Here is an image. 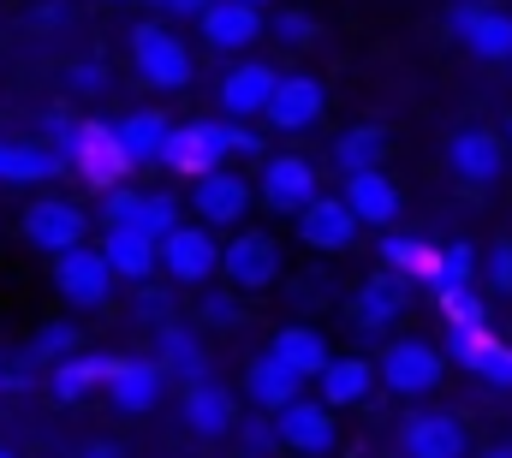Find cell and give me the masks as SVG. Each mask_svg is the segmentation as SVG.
Returning a JSON list of instances; mask_svg holds the SVG:
<instances>
[{"label":"cell","mask_w":512,"mask_h":458,"mask_svg":"<svg viewBox=\"0 0 512 458\" xmlns=\"http://www.w3.org/2000/svg\"><path fill=\"white\" fill-rule=\"evenodd\" d=\"M48 137H54L48 149H60V155L78 167V179L96 185V191H120L131 173H137V161L126 155L120 131L102 125V119H66L54 108V114H48Z\"/></svg>","instance_id":"cell-1"},{"label":"cell","mask_w":512,"mask_h":458,"mask_svg":"<svg viewBox=\"0 0 512 458\" xmlns=\"http://www.w3.org/2000/svg\"><path fill=\"white\" fill-rule=\"evenodd\" d=\"M227 155H233V125L227 119H185V125H173V137L161 149V167L197 185V179L221 173Z\"/></svg>","instance_id":"cell-2"},{"label":"cell","mask_w":512,"mask_h":458,"mask_svg":"<svg viewBox=\"0 0 512 458\" xmlns=\"http://www.w3.org/2000/svg\"><path fill=\"white\" fill-rule=\"evenodd\" d=\"M131 66H137V78L143 84H155V90H185L191 84V48L161 24V18H143V24H131Z\"/></svg>","instance_id":"cell-3"},{"label":"cell","mask_w":512,"mask_h":458,"mask_svg":"<svg viewBox=\"0 0 512 458\" xmlns=\"http://www.w3.org/2000/svg\"><path fill=\"white\" fill-rule=\"evenodd\" d=\"M376 369H382L387 393H399V399H423V393L441 387V375H447V351H435L429 340H393V345H382Z\"/></svg>","instance_id":"cell-4"},{"label":"cell","mask_w":512,"mask_h":458,"mask_svg":"<svg viewBox=\"0 0 512 458\" xmlns=\"http://www.w3.org/2000/svg\"><path fill=\"white\" fill-rule=\"evenodd\" d=\"M114 280L120 274H114V262H108L102 244H78V250L54 256V292L66 304H78V310H102L108 292H114Z\"/></svg>","instance_id":"cell-5"},{"label":"cell","mask_w":512,"mask_h":458,"mask_svg":"<svg viewBox=\"0 0 512 458\" xmlns=\"http://www.w3.org/2000/svg\"><path fill=\"white\" fill-rule=\"evenodd\" d=\"M221 256H227V244L215 238V227H179L173 238H161V274L167 280H179V286H209L215 274H221Z\"/></svg>","instance_id":"cell-6"},{"label":"cell","mask_w":512,"mask_h":458,"mask_svg":"<svg viewBox=\"0 0 512 458\" xmlns=\"http://www.w3.org/2000/svg\"><path fill=\"white\" fill-rule=\"evenodd\" d=\"M447 30L477 54V60H512V12L495 0H459L447 12Z\"/></svg>","instance_id":"cell-7"},{"label":"cell","mask_w":512,"mask_h":458,"mask_svg":"<svg viewBox=\"0 0 512 458\" xmlns=\"http://www.w3.org/2000/svg\"><path fill=\"white\" fill-rule=\"evenodd\" d=\"M221 280L233 292H268L280 280V244L268 232H233V244L221 256Z\"/></svg>","instance_id":"cell-8"},{"label":"cell","mask_w":512,"mask_h":458,"mask_svg":"<svg viewBox=\"0 0 512 458\" xmlns=\"http://www.w3.org/2000/svg\"><path fill=\"white\" fill-rule=\"evenodd\" d=\"M24 238L36 250H48V256H66V250H78L90 238V215L78 203H66V197H42V203L24 209Z\"/></svg>","instance_id":"cell-9"},{"label":"cell","mask_w":512,"mask_h":458,"mask_svg":"<svg viewBox=\"0 0 512 458\" xmlns=\"http://www.w3.org/2000/svg\"><path fill=\"white\" fill-rule=\"evenodd\" d=\"M256 191H262V203H268L274 215H292V221L322 197V191H316V167H310L304 155H268Z\"/></svg>","instance_id":"cell-10"},{"label":"cell","mask_w":512,"mask_h":458,"mask_svg":"<svg viewBox=\"0 0 512 458\" xmlns=\"http://www.w3.org/2000/svg\"><path fill=\"white\" fill-rule=\"evenodd\" d=\"M399 453L405 458H471V435L453 411H411L399 429Z\"/></svg>","instance_id":"cell-11"},{"label":"cell","mask_w":512,"mask_h":458,"mask_svg":"<svg viewBox=\"0 0 512 458\" xmlns=\"http://www.w3.org/2000/svg\"><path fill=\"white\" fill-rule=\"evenodd\" d=\"M191 215L203 221V227H239L245 215H251V179L245 173H233V167H221V173H209V179H197L191 185Z\"/></svg>","instance_id":"cell-12"},{"label":"cell","mask_w":512,"mask_h":458,"mask_svg":"<svg viewBox=\"0 0 512 458\" xmlns=\"http://www.w3.org/2000/svg\"><path fill=\"white\" fill-rule=\"evenodd\" d=\"M274 423H280V447H286V453L328 458L340 447V423H334V411H328L322 399H298V405H286Z\"/></svg>","instance_id":"cell-13"},{"label":"cell","mask_w":512,"mask_h":458,"mask_svg":"<svg viewBox=\"0 0 512 458\" xmlns=\"http://www.w3.org/2000/svg\"><path fill=\"white\" fill-rule=\"evenodd\" d=\"M322 114H328V90H322V78H310V72H286L262 119H268L274 131H286V137H298V131L322 125Z\"/></svg>","instance_id":"cell-14"},{"label":"cell","mask_w":512,"mask_h":458,"mask_svg":"<svg viewBox=\"0 0 512 458\" xmlns=\"http://www.w3.org/2000/svg\"><path fill=\"white\" fill-rule=\"evenodd\" d=\"M358 232H364V221L352 215V203H346V197H316V203L298 215V238H304L310 250H322V256L352 250V244H358Z\"/></svg>","instance_id":"cell-15"},{"label":"cell","mask_w":512,"mask_h":458,"mask_svg":"<svg viewBox=\"0 0 512 458\" xmlns=\"http://www.w3.org/2000/svg\"><path fill=\"white\" fill-rule=\"evenodd\" d=\"M280 78H286V72H274L268 60H239V66L221 78V114H227V119L268 114V102H274Z\"/></svg>","instance_id":"cell-16"},{"label":"cell","mask_w":512,"mask_h":458,"mask_svg":"<svg viewBox=\"0 0 512 458\" xmlns=\"http://www.w3.org/2000/svg\"><path fill=\"white\" fill-rule=\"evenodd\" d=\"M405 286H411V280H405V274H393V268L370 274V280L352 292V310H346V316H352L364 334H387V328L405 316V304H411V298H405Z\"/></svg>","instance_id":"cell-17"},{"label":"cell","mask_w":512,"mask_h":458,"mask_svg":"<svg viewBox=\"0 0 512 458\" xmlns=\"http://www.w3.org/2000/svg\"><path fill=\"white\" fill-rule=\"evenodd\" d=\"M447 167L465 179V185H495L501 173H507V143L495 137V131H483V125H471V131H459L453 143H447Z\"/></svg>","instance_id":"cell-18"},{"label":"cell","mask_w":512,"mask_h":458,"mask_svg":"<svg viewBox=\"0 0 512 458\" xmlns=\"http://www.w3.org/2000/svg\"><path fill=\"white\" fill-rule=\"evenodd\" d=\"M167 381H173V375L161 369V357H120V369H114V381H108V399H114V411L143 417V411L161 405V387H167Z\"/></svg>","instance_id":"cell-19"},{"label":"cell","mask_w":512,"mask_h":458,"mask_svg":"<svg viewBox=\"0 0 512 458\" xmlns=\"http://www.w3.org/2000/svg\"><path fill=\"white\" fill-rule=\"evenodd\" d=\"M197 30H203L209 48L239 54V48H251L256 36L268 30V18H262V6H245V0H215V6L197 18Z\"/></svg>","instance_id":"cell-20"},{"label":"cell","mask_w":512,"mask_h":458,"mask_svg":"<svg viewBox=\"0 0 512 458\" xmlns=\"http://www.w3.org/2000/svg\"><path fill=\"white\" fill-rule=\"evenodd\" d=\"M179 417H185V429L203 435V441H221V435L239 429V405H233V393H227L221 381H197V387H185Z\"/></svg>","instance_id":"cell-21"},{"label":"cell","mask_w":512,"mask_h":458,"mask_svg":"<svg viewBox=\"0 0 512 458\" xmlns=\"http://www.w3.org/2000/svg\"><path fill=\"white\" fill-rule=\"evenodd\" d=\"M155 357H161V369H167L173 381H185V387L209 381V351H203V334H197V328H185V322H161V328H155Z\"/></svg>","instance_id":"cell-22"},{"label":"cell","mask_w":512,"mask_h":458,"mask_svg":"<svg viewBox=\"0 0 512 458\" xmlns=\"http://www.w3.org/2000/svg\"><path fill=\"white\" fill-rule=\"evenodd\" d=\"M245 393H251L256 411H286V405H298L304 399V375L298 369H286L274 351H262V357H251V369H245Z\"/></svg>","instance_id":"cell-23"},{"label":"cell","mask_w":512,"mask_h":458,"mask_svg":"<svg viewBox=\"0 0 512 458\" xmlns=\"http://www.w3.org/2000/svg\"><path fill=\"white\" fill-rule=\"evenodd\" d=\"M114 369H120V357H108V351H78L72 363L48 369V387H54V399H60V405H78V399H90L96 387H108V381H114Z\"/></svg>","instance_id":"cell-24"},{"label":"cell","mask_w":512,"mask_h":458,"mask_svg":"<svg viewBox=\"0 0 512 458\" xmlns=\"http://www.w3.org/2000/svg\"><path fill=\"white\" fill-rule=\"evenodd\" d=\"M376 381H382L376 357H334L316 387H322V405H328V411H346V405H364Z\"/></svg>","instance_id":"cell-25"},{"label":"cell","mask_w":512,"mask_h":458,"mask_svg":"<svg viewBox=\"0 0 512 458\" xmlns=\"http://www.w3.org/2000/svg\"><path fill=\"white\" fill-rule=\"evenodd\" d=\"M340 197L352 203V215H358L364 227L393 232V221H399V185H393L387 173H352Z\"/></svg>","instance_id":"cell-26"},{"label":"cell","mask_w":512,"mask_h":458,"mask_svg":"<svg viewBox=\"0 0 512 458\" xmlns=\"http://www.w3.org/2000/svg\"><path fill=\"white\" fill-rule=\"evenodd\" d=\"M387 149H393V137H387V125H346L340 137H334V167L352 179V173H382Z\"/></svg>","instance_id":"cell-27"},{"label":"cell","mask_w":512,"mask_h":458,"mask_svg":"<svg viewBox=\"0 0 512 458\" xmlns=\"http://www.w3.org/2000/svg\"><path fill=\"white\" fill-rule=\"evenodd\" d=\"M268 351L286 363V369H298L304 381H322V369L334 363V351H328V340L316 334V328H304V322H292V328H280L274 340H268Z\"/></svg>","instance_id":"cell-28"},{"label":"cell","mask_w":512,"mask_h":458,"mask_svg":"<svg viewBox=\"0 0 512 458\" xmlns=\"http://www.w3.org/2000/svg\"><path fill=\"white\" fill-rule=\"evenodd\" d=\"M114 131H120V143H126V155L137 167H155L161 149H167V137H173V125H167L161 108H131L126 119H114Z\"/></svg>","instance_id":"cell-29"},{"label":"cell","mask_w":512,"mask_h":458,"mask_svg":"<svg viewBox=\"0 0 512 458\" xmlns=\"http://www.w3.org/2000/svg\"><path fill=\"white\" fill-rule=\"evenodd\" d=\"M60 167H66V155L48 143H0V185H42Z\"/></svg>","instance_id":"cell-30"},{"label":"cell","mask_w":512,"mask_h":458,"mask_svg":"<svg viewBox=\"0 0 512 458\" xmlns=\"http://www.w3.org/2000/svg\"><path fill=\"white\" fill-rule=\"evenodd\" d=\"M102 250H108L114 274L131 280V286H149V274L161 268V244H155L149 232H108V238H102Z\"/></svg>","instance_id":"cell-31"},{"label":"cell","mask_w":512,"mask_h":458,"mask_svg":"<svg viewBox=\"0 0 512 458\" xmlns=\"http://www.w3.org/2000/svg\"><path fill=\"white\" fill-rule=\"evenodd\" d=\"M382 262L393 274H405V280L441 286V250L423 244V238H411V232H382Z\"/></svg>","instance_id":"cell-32"},{"label":"cell","mask_w":512,"mask_h":458,"mask_svg":"<svg viewBox=\"0 0 512 458\" xmlns=\"http://www.w3.org/2000/svg\"><path fill=\"white\" fill-rule=\"evenodd\" d=\"M84 351V334L72 328V322H48V328H36V340L24 345V363L30 369H60V363H72Z\"/></svg>","instance_id":"cell-33"},{"label":"cell","mask_w":512,"mask_h":458,"mask_svg":"<svg viewBox=\"0 0 512 458\" xmlns=\"http://www.w3.org/2000/svg\"><path fill=\"white\" fill-rule=\"evenodd\" d=\"M143 209H149V197H143V191H131V185L102 191V227H108V232H143Z\"/></svg>","instance_id":"cell-34"},{"label":"cell","mask_w":512,"mask_h":458,"mask_svg":"<svg viewBox=\"0 0 512 458\" xmlns=\"http://www.w3.org/2000/svg\"><path fill=\"white\" fill-rule=\"evenodd\" d=\"M233 435H239V441H245V453H256V458H274V453H286V447H280V423H274V411H245V417H239V429H233Z\"/></svg>","instance_id":"cell-35"},{"label":"cell","mask_w":512,"mask_h":458,"mask_svg":"<svg viewBox=\"0 0 512 458\" xmlns=\"http://www.w3.org/2000/svg\"><path fill=\"white\" fill-rule=\"evenodd\" d=\"M435 304H441L447 328H483V292L477 286H441Z\"/></svg>","instance_id":"cell-36"},{"label":"cell","mask_w":512,"mask_h":458,"mask_svg":"<svg viewBox=\"0 0 512 458\" xmlns=\"http://www.w3.org/2000/svg\"><path fill=\"white\" fill-rule=\"evenodd\" d=\"M495 334H489V328H453V334H447V357H453V363H465V369H471V375H477V369H483V363H489V351H495Z\"/></svg>","instance_id":"cell-37"},{"label":"cell","mask_w":512,"mask_h":458,"mask_svg":"<svg viewBox=\"0 0 512 458\" xmlns=\"http://www.w3.org/2000/svg\"><path fill=\"white\" fill-rule=\"evenodd\" d=\"M268 30H274V42H286V48H310V42L322 36V24H316L304 6H292V12H280V18H268Z\"/></svg>","instance_id":"cell-38"},{"label":"cell","mask_w":512,"mask_h":458,"mask_svg":"<svg viewBox=\"0 0 512 458\" xmlns=\"http://www.w3.org/2000/svg\"><path fill=\"white\" fill-rule=\"evenodd\" d=\"M179 227H185V221H179V197H173V191H155L149 209H143V232L161 244V238H173Z\"/></svg>","instance_id":"cell-39"},{"label":"cell","mask_w":512,"mask_h":458,"mask_svg":"<svg viewBox=\"0 0 512 458\" xmlns=\"http://www.w3.org/2000/svg\"><path fill=\"white\" fill-rule=\"evenodd\" d=\"M471 280H477V250L459 238V244L441 250V286H471ZM441 286H435V292H441Z\"/></svg>","instance_id":"cell-40"},{"label":"cell","mask_w":512,"mask_h":458,"mask_svg":"<svg viewBox=\"0 0 512 458\" xmlns=\"http://www.w3.org/2000/svg\"><path fill=\"white\" fill-rule=\"evenodd\" d=\"M66 90L84 96V102L102 96V90H108V66H102V60H78V66H66Z\"/></svg>","instance_id":"cell-41"},{"label":"cell","mask_w":512,"mask_h":458,"mask_svg":"<svg viewBox=\"0 0 512 458\" xmlns=\"http://www.w3.org/2000/svg\"><path fill=\"white\" fill-rule=\"evenodd\" d=\"M239 322H245L239 292H209V298H203V328H221V334H227V328H239Z\"/></svg>","instance_id":"cell-42"},{"label":"cell","mask_w":512,"mask_h":458,"mask_svg":"<svg viewBox=\"0 0 512 458\" xmlns=\"http://www.w3.org/2000/svg\"><path fill=\"white\" fill-rule=\"evenodd\" d=\"M483 274H489V286H495L501 298H512V238H501V244L489 250V262H483Z\"/></svg>","instance_id":"cell-43"},{"label":"cell","mask_w":512,"mask_h":458,"mask_svg":"<svg viewBox=\"0 0 512 458\" xmlns=\"http://www.w3.org/2000/svg\"><path fill=\"white\" fill-rule=\"evenodd\" d=\"M477 375H483V381H495V387H512V345H495V351H489V363H483Z\"/></svg>","instance_id":"cell-44"},{"label":"cell","mask_w":512,"mask_h":458,"mask_svg":"<svg viewBox=\"0 0 512 458\" xmlns=\"http://www.w3.org/2000/svg\"><path fill=\"white\" fill-rule=\"evenodd\" d=\"M167 310H173V304H167V292H149V286L137 292V316H143V322H155V328H161V322H173Z\"/></svg>","instance_id":"cell-45"},{"label":"cell","mask_w":512,"mask_h":458,"mask_svg":"<svg viewBox=\"0 0 512 458\" xmlns=\"http://www.w3.org/2000/svg\"><path fill=\"white\" fill-rule=\"evenodd\" d=\"M149 6H155V12H173V18H203L215 0H149Z\"/></svg>","instance_id":"cell-46"},{"label":"cell","mask_w":512,"mask_h":458,"mask_svg":"<svg viewBox=\"0 0 512 458\" xmlns=\"http://www.w3.org/2000/svg\"><path fill=\"white\" fill-rule=\"evenodd\" d=\"M227 125H233V155H262V137L251 125H239V119H227Z\"/></svg>","instance_id":"cell-47"},{"label":"cell","mask_w":512,"mask_h":458,"mask_svg":"<svg viewBox=\"0 0 512 458\" xmlns=\"http://www.w3.org/2000/svg\"><path fill=\"white\" fill-rule=\"evenodd\" d=\"M60 12H66L60 0H42V6L30 12V30H54V24H60Z\"/></svg>","instance_id":"cell-48"},{"label":"cell","mask_w":512,"mask_h":458,"mask_svg":"<svg viewBox=\"0 0 512 458\" xmlns=\"http://www.w3.org/2000/svg\"><path fill=\"white\" fill-rule=\"evenodd\" d=\"M78 458H126V447H114V441H96V447H84Z\"/></svg>","instance_id":"cell-49"},{"label":"cell","mask_w":512,"mask_h":458,"mask_svg":"<svg viewBox=\"0 0 512 458\" xmlns=\"http://www.w3.org/2000/svg\"><path fill=\"white\" fill-rule=\"evenodd\" d=\"M477 458H512V447H507V441H495V447H483Z\"/></svg>","instance_id":"cell-50"},{"label":"cell","mask_w":512,"mask_h":458,"mask_svg":"<svg viewBox=\"0 0 512 458\" xmlns=\"http://www.w3.org/2000/svg\"><path fill=\"white\" fill-rule=\"evenodd\" d=\"M6 387H12V363L0 357V393H6Z\"/></svg>","instance_id":"cell-51"},{"label":"cell","mask_w":512,"mask_h":458,"mask_svg":"<svg viewBox=\"0 0 512 458\" xmlns=\"http://www.w3.org/2000/svg\"><path fill=\"white\" fill-rule=\"evenodd\" d=\"M0 458H18V453H12V447H0Z\"/></svg>","instance_id":"cell-52"},{"label":"cell","mask_w":512,"mask_h":458,"mask_svg":"<svg viewBox=\"0 0 512 458\" xmlns=\"http://www.w3.org/2000/svg\"><path fill=\"white\" fill-rule=\"evenodd\" d=\"M245 6H268V0H245Z\"/></svg>","instance_id":"cell-53"},{"label":"cell","mask_w":512,"mask_h":458,"mask_svg":"<svg viewBox=\"0 0 512 458\" xmlns=\"http://www.w3.org/2000/svg\"><path fill=\"white\" fill-rule=\"evenodd\" d=\"M507 137H512V119H507Z\"/></svg>","instance_id":"cell-54"}]
</instances>
